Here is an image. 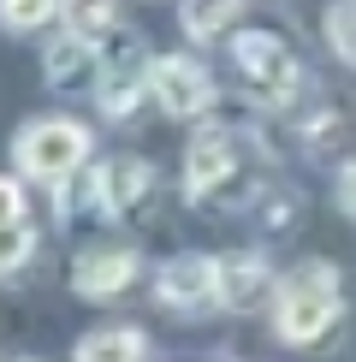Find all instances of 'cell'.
<instances>
[{
    "label": "cell",
    "mask_w": 356,
    "mask_h": 362,
    "mask_svg": "<svg viewBox=\"0 0 356 362\" xmlns=\"http://www.w3.org/2000/svg\"><path fill=\"white\" fill-rule=\"evenodd\" d=\"M12 160H18L24 178L66 185V178L89 160V131L78 119H30L18 137H12Z\"/></svg>",
    "instance_id": "7a4b0ae2"
},
{
    "label": "cell",
    "mask_w": 356,
    "mask_h": 362,
    "mask_svg": "<svg viewBox=\"0 0 356 362\" xmlns=\"http://www.w3.org/2000/svg\"><path fill=\"white\" fill-rule=\"evenodd\" d=\"M143 89H148V71H137V54H131V59H119V66H107L95 101H101V113H107V119H125V113H137Z\"/></svg>",
    "instance_id": "8fae6325"
},
{
    "label": "cell",
    "mask_w": 356,
    "mask_h": 362,
    "mask_svg": "<svg viewBox=\"0 0 356 362\" xmlns=\"http://www.w3.org/2000/svg\"><path fill=\"white\" fill-rule=\"evenodd\" d=\"M237 137L220 125H202L184 148V196L190 202H244L237 196Z\"/></svg>",
    "instance_id": "277c9868"
},
{
    "label": "cell",
    "mask_w": 356,
    "mask_h": 362,
    "mask_svg": "<svg viewBox=\"0 0 356 362\" xmlns=\"http://www.w3.org/2000/svg\"><path fill=\"white\" fill-rule=\"evenodd\" d=\"M137 279V250H83L78 262H71V291L89 297V303H107V297H119L125 285Z\"/></svg>",
    "instance_id": "9c48e42d"
},
{
    "label": "cell",
    "mask_w": 356,
    "mask_h": 362,
    "mask_svg": "<svg viewBox=\"0 0 356 362\" xmlns=\"http://www.w3.org/2000/svg\"><path fill=\"white\" fill-rule=\"evenodd\" d=\"M59 12V0H0V24L18 30V36H30V30H42Z\"/></svg>",
    "instance_id": "e0dca14e"
},
{
    "label": "cell",
    "mask_w": 356,
    "mask_h": 362,
    "mask_svg": "<svg viewBox=\"0 0 356 362\" xmlns=\"http://www.w3.org/2000/svg\"><path fill=\"white\" fill-rule=\"evenodd\" d=\"M297 220H303V196H297L291 185H261L256 190V226L273 238L297 232Z\"/></svg>",
    "instance_id": "4fadbf2b"
},
{
    "label": "cell",
    "mask_w": 356,
    "mask_h": 362,
    "mask_svg": "<svg viewBox=\"0 0 356 362\" xmlns=\"http://www.w3.org/2000/svg\"><path fill=\"white\" fill-rule=\"evenodd\" d=\"M143 333L137 327H101L78 344V362H143Z\"/></svg>",
    "instance_id": "5bb4252c"
},
{
    "label": "cell",
    "mask_w": 356,
    "mask_h": 362,
    "mask_svg": "<svg viewBox=\"0 0 356 362\" xmlns=\"http://www.w3.org/2000/svg\"><path fill=\"white\" fill-rule=\"evenodd\" d=\"M338 315H345V297H338V267L333 262H303L279 279L273 333L285 344H315Z\"/></svg>",
    "instance_id": "6da1fadb"
},
{
    "label": "cell",
    "mask_w": 356,
    "mask_h": 362,
    "mask_svg": "<svg viewBox=\"0 0 356 362\" xmlns=\"http://www.w3.org/2000/svg\"><path fill=\"white\" fill-rule=\"evenodd\" d=\"M148 196H155V167H148L143 155H113L107 167H101V208H107L113 220H131Z\"/></svg>",
    "instance_id": "30bf717a"
},
{
    "label": "cell",
    "mask_w": 356,
    "mask_h": 362,
    "mask_svg": "<svg viewBox=\"0 0 356 362\" xmlns=\"http://www.w3.org/2000/svg\"><path fill=\"white\" fill-rule=\"evenodd\" d=\"M42 71H48L54 89H101V78H107V59H101V42H89V36H78V30H66V36L48 42Z\"/></svg>",
    "instance_id": "ba28073f"
},
{
    "label": "cell",
    "mask_w": 356,
    "mask_h": 362,
    "mask_svg": "<svg viewBox=\"0 0 356 362\" xmlns=\"http://www.w3.org/2000/svg\"><path fill=\"white\" fill-rule=\"evenodd\" d=\"M113 18H119V6H113V0H71V30H78V36H89V42L119 36V30H113Z\"/></svg>",
    "instance_id": "2e32d148"
},
{
    "label": "cell",
    "mask_w": 356,
    "mask_h": 362,
    "mask_svg": "<svg viewBox=\"0 0 356 362\" xmlns=\"http://www.w3.org/2000/svg\"><path fill=\"white\" fill-rule=\"evenodd\" d=\"M30 250H36V232H30L24 220H6V226H0V274L24 267V262H30Z\"/></svg>",
    "instance_id": "ac0fdd59"
},
{
    "label": "cell",
    "mask_w": 356,
    "mask_h": 362,
    "mask_svg": "<svg viewBox=\"0 0 356 362\" xmlns=\"http://www.w3.org/2000/svg\"><path fill=\"white\" fill-rule=\"evenodd\" d=\"M6 362H30V356H6Z\"/></svg>",
    "instance_id": "44dd1931"
},
{
    "label": "cell",
    "mask_w": 356,
    "mask_h": 362,
    "mask_svg": "<svg viewBox=\"0 0 356 362\" xmlns=\"http://www.w3.org/2000/svg\"><path fill=\"white\" fill-rule=\"evenodd\" d=\"M326 42H333V54L356 71V0H333V6H326Z\"/></svg>",
    "instance_id": "9a60e30c"
},
{
    "label": "cell",
    "mask_w": 356,
    "mask_h": 362,
    "mask_svg": "<svg viewBox=\"0 0 356 362\" xmlns=\"http://www.w3.org/2000/svg\"><path fill=\"white\" fill-rule=\"evenodd\" d=\"M178 24H184L190 42H220L237 24V0H184L178 6Z\"/></svg>",
    "instance_id": "7c38bea8"
},
{
    "label": "cell",
    "mask_w": 356,
    "mask_h": 362,
    "mask_svg": "<svg viewBox=\"0 0 356 362\" xmlns=\"http://www.w3.org/2000/svg\"><path fill=\"white\" fill-rule=\"evenodd\" d=\"M232 66L244 71V83L267 101H291L297 83H303V66L285 48V36L273 30H232Z\"/></svg>",
    "instance_id": "3957f363"
},
{
    "label": "cell",
    "mask_w": 356,
    "mask_h": 362,
    "mask_svg": "<svg viewBox=\"0 0 356 362\" xmlns=\"http://www.w3.org/2000/svg\"><path fill=\"white\" fill-rule=\"evenodd\" d=\"M148 95L172 119H202L214 107V78L190 54H160V59H148Z\"/></svg>",
    "instance_id": "5b68a950"
},
{
    "label": "cell",
    "mask_w": 356,
    "mask_h": 362,
    "mask_svg": "<svg viewBox=\"0 0 356 362\" xmlns=\"http://www.w3.org/2000/svg\"><path fill=\"white\" fill-rule=\"evenodd\" d=\"M155 297L178 315H208L220 309V262L214 255H172L155 274Z\"/></svg>",
    "instance_id": "8992f818"
},
{
    "label": "cell",
    "mask_w": 356,
    "mask_h": 362,
    "mask_svg": "<svg viewBox=\"0 0 356 362\" xmlns=\"http://www.w3.org/2000/svg\"><path fill=\"white\" fill-rule=\"evenodd\" d=\"M279 297V279L273 267L261 262L256 250H237V255H220V309L232 315H256Z\"/></svg>",
    "instance_id": "52a82bcc"
},
{
    "label": "cell",
    "mask_w": 356,
    "mask_h": 362,
    "mask_svg": "<svg viewBox=\"0 0 356 362\" xmlns=\"http://www.w3.org/2000/svg\"><path fill=\"white\" fill-rule=\"evenodd\" d=\"M6 220H24V196H18L12 178H0V226H6Z\"/></svg>",
    "instance_id": "d6986e66"
},
{
    "label": "cell",
    "mask_w": 356,
    "mask_h": 362,
    "mask_svg": "<svg viewBox=\"0 0 356 362\" xmlns=\"http://www.w3.org/2000/svg\"><path fill=\"white\" fill-rule=\"evenodd\" d=\"M338 202H345V214L356 220V167H345V178H338Z\"/></svg>",
    "instance_id": "ffe728a7"
}]
</instances>
